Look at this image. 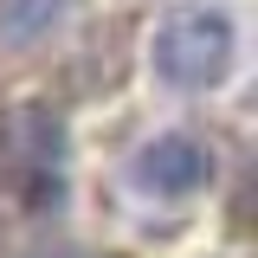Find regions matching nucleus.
<instances>
[{"label": "nucleus", "mask_w": 258, "mask_h": 258, "mask_svg": "<svg viewBox=\"0 0 258 258\" xmlns=\"http://www.w3.org/2000/svg\"><path fill=\"white\" fill-rule=\"evenodd\" d=\"M64 168H71V129L52 103H13L0 116V187L26 213H52L64 200Z\"/></svg>", "instance_id": "f257e3e1"}, {"label": "nucleus", "mask_w": 258, "mask_h": 258, "mask_svg": "<svg viewBox=\"0 0 258 258\" xmlns=\"http://www.w3.org/2000/svg\"><path fill=\"white\" fill-rule=\"evenodd\" d=\"M232 52H239V26L226 7H181L155 26V78L174 84V91H207L232 71Z\"/></svg>", "instance_id": "f03ea898"}, {"label": "nucleus", "mask_w": 258, "mask_h": 258, "mask_svg": "<svg viewBox=\"0 0 258 258\" xmlns=\"http://www.w3.org/2000/svg\"><path fill=\"white\" fill-rule=\"evenodd\" d=\"M129 174H136V187L142 194H161V200H187L213 181V149L187 136V129H168V136H149L136 161H129Z\"/></svg>", "instance_id": "7ed1b4c3"}, {"label": "nucleus", "mask_w": 258, "mask_h": 258, "mask_svg": "<svg viewBox=\"0 0 258 258\" xmlns=\"http://www.w3.org/2000/svg\"><path fill=\"white\" fill-rule=\"evenodd\" d=\"M64 7L71 0H0V39H39V32H52L64 20Z\"/></svg>", "instance_id": "20e7f679"}]
</instances>
